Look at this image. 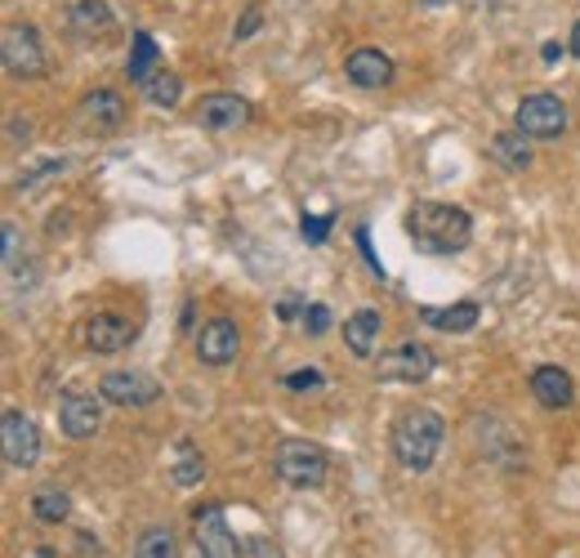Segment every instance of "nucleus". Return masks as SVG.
<instances>
[{"label":"nucleus","mask_w":580,"mask_h":558,"mask_svg":"<svg viewBox=\"0 0 580 558\" xmlns=\"http://www.w3.org/2000/svg\"><path fill=\"white\" fill-rule=\"evenodd\" d=\"M492 161L505 166L509 174H522L531 166V148H527V134L522 130H505L492 138Z\"/></svg>","instance_id":"obj_19"},{"label":"nucleus","mask_w":580,"mask_h":558,"mask_svg":"<svg viewBox=\"0 0 580 558\" xmlns=\"http://www.w3.org/2000/svg\"><path fill=\"white\" fill-rule=\"evenodd\" d=\"M59 425L76 442L81 438H94V434H99V425H104V393H85V389L68 393L59 402Z\"/></svg>","instance_id":"obj_7"},{"label":"nucleus","mask_w":580,"mask_h":558,"mask_svg":"<svg viewBox=\"0 0 580 558\" xmlns=\"http://www.w3.org/2000/svg\"><path fill=\"white\" fill-rule=\"evenodd\" d=\"M0 63H5V72L19 81H36L45 72V45H40L32 23L5 27V36H0Z\"/></svg>","instance_id":"obj_4"},{"label":"nucleus","mask_w":580,"mask_h":558,"mask_svg":"<svg viewBox=\"0 0 580 558\" xmlns=\"http://www.w3.org/2000/svg\"><path fill=\"white\" fill-rule=\"evenodd\" d=\"M259 23H264V14H259V10H246V14H241V23H237V32H232V36H237V40H251V36L259 32Z\"/></svg>","instance_id":"obj_28"},{"label":"nucleus","mask_w":580,"mask_h":558,"mask_svg":"<svg viewBox=\"0 0 580 558\" xmlns=\"http://www.w3.org/2000/svg\"><path fill=\"white\" fill-rule=\"evenodd\" d=\"M197 121L206 125V130H241L251 121V104L241 99V95H206L202 104H197Z\"/></svg>","instance_id":"obj_14"},{"label":"nucleus","mask_w":580,"mask_h":558,"mask_svg":"<svg viewBox=\"0 0 580 558\" xmlns=\"http://www.w3.org/2000/svg\"><path fill=\"white\" fill-rule=\"evenodd\" d=\"M134 558H179V536L174 527H148L138 541H134Z\"/></svg>","instance_id":"obj_23"},{"label":"nucleus","mask_w":580,"mask_h":558,"mask_svg":"<svg viewBox=\"0 0 580 558\" xmlns=\"http://www.w3.org/2000/svg\"><path fill=\"white\" fill-rule=\"evenodd\" d=\"M407 232L428 255H456L473 238V219H469V210L447 206V202H415L407 215Z\"/></svg>","instance_id":"obj_1"},{"label":"nucleus","mask_w":580,"mask_h":558,"mask_svg":"<svg viewBox=\"0 0 580 558\" xmlns=\"http://www.w3.org/2000/svg\"><path fill=\"white\" fill-rule=\"evenodd\" d=\"M0 447H5V464H14V470H32L36 456H40V429L32 425V415H23V411H5Z\"/></svg>","instance_id":"obj_9"},{"label":"nucleus","mask_w":580,"mask_h":558,"mask_svg":"<svg viewBox=\"0 0 580 558\" xmlns=\"http://www.w3.org/2000/svg\"><path fill=\"white\" fill-rule=\"evenodd\" d=\"M531 393H536L541 407L563 411V407L576 402V380L567 376L563 366H536V371H531Z\"/></svg>","instance_id":"obj_16"},{"label":"nucleus","mask_w":580,"mask_h":558,"mask_svg":"<svg viewBox=\"0 0 580 558\" xmlns=\"http://www.w3.org/2000/svg\"><path fill=\"white\" fill-rule=\"evenodd\" d=\"M379 376H384V380H402V385L428 380V376H433V349H428V344H415V340L398 344L389 357L379 362Z\"/></svg>","instance_id":"obj_12"},{"label":"nucleus","mask_w":580,"mask_h":558,"mask_svg":"<svg viewBox=\"0 0 580 558\" xmlns=\"http://www.w3.org/2000/svg\"><path fill=\"white\" fill-rule=\"evenodd\" d=\"M130 340H134V322L121 313H94L81 327V344L94 353H121L130 349Z\"/></svg>","instance_id":"obj_10"},{"label":"nucleus","mask_w":580,"mask_h":558,"mask_svg":"<svg viewBox=\"0 0 580 558\" xmlns=\"http://www.w3.org/2000/svg\"><path fill=\"white\" fill-rule=\"evenodd\" d=\"M295 308H300V295H286L281 300V317H295Z\"/></svg>","instance_id":"obj_33"},{"label":"nucleus","mask_w":580,"mask_h":558,"mask_svg":"<svg viewBox=\"0 0 580 558\" xmlns=\"http://www.w3.org/2000/svg\"><path fill=\"white\" fill-rule=\"evenodd\" d=\"M157 68H161V50H157V40H153L148 32H134V36H130V63H125V76L143 85V81H148Z\"/></svg>","instance_id":"obj_21"},{"label":"nucleus","mask_w":580,"mask_h":558,"mask_svg":"<svg viewBox=\"0 0 580 558\" xmlns=\"http://www.w3.org/2000/svg\"><path fill=\"white\" fill-rule=\"evenodd\" d=\"M32 514H36L40 523H63V519L72 514V500H68L59 487H40V492L32 496Z\"/></svg>","instance_id":"obj_25"},{"label":"nucleus","mask_w":580,"mask_h":558,"mask_svg":"<svg viewBox=\"0 0 580 558\" xmlns=\"http://www.w3.org/2000/svg\"><path fill=\"white\" fill-rule=\"evenodd\" d=\"M513 130H522L527 138H558L567 130V104L558 95H522L518 112H513Z\"/></svg>","instance_id":"obj_5"},{"label":"nucleus","mask_w":580,"mask_h":558,"mask_svg":"<svg viewBox=\"0 0 580 558\" xmlns=\"http://www.w3.org/2000/svg\"><path fill=\"white\" fill-rule=\"evenodd\" d=\"M379 336H384L379 308H358V313L345 322V344L353 349V357H371V353L379 349Z\"/></svg>","instance_id":"obj_17"},{"label":"nucleus","mask_w":580,"mask_h":558,"mask_svg":"<svg viewBox=\"0 0 580 558\" xmlns=\"http://www.w3.org/2000/svg\"><path fill=\"white\" fill-rule=\"evenodd\" d=\"M81 125L89 134H112L125 125V99L117 95V89H89V95L81 99Z\"/></svg>","instance_id":"obj_13"},{"label":"nucleus","mask_w":580,"mask_h":558,"mask_svg":"<svg viewBox=\"0 0 580 558\" xmlns=\"http://www.w3.org/2000/svg\"><path fill=\"white\" fill-rule=\"evenodd\" d=\"M541 59H545V63H558V59H563V45H554V40H549L545 50H541Z\"/></svg>","instance_id":"obj_32"},{"label":"nucleus","mask_w":580,"mask_h":558,"mask_svg":"<svg viewBox=\"0 0 580 558\" xmlns=\"http://www.w3.org/2000/svg\"><path fill=\"white\" fill-rule=\"evenodd\" d=\"M192 523H197V549H202V558H241V545L228 532V519H223V505L219 500L202 505Z\"/></svg>","instance_id":"obj_8"},{"label":"nucleus","mask_w":580,"mask_h":558,"mask_svg":"<svg viewBox=\"0 0 580 558\" xmlns=\"http://www.w3.org/2000/svg\"><path fill=\"white\" fill-rule=\"evenodd\" d=\"M72 27L81 36H108L117 27V14L108 10V0H76V5H72Z\"/></svg>","instance_id":"obj_20"},{"label":"nucleus","mask_w":580,"mask_h":558,"mask_svg":"<svg viewBox=\"0 0 580 558\" xmlns=\"http://www.w3.org/2000/svg\"><path fill=\"white\" fill-rule=\"evenodd\" d=\"M326 232H330V215H322V219H304V238H309V242H326Z\"/></svg>","instance_id":"obj_30"},{"label":"nucleus","mask_w":580,"mask_h":558,"mask_svg":"<svg viewBox=\"0 0 580 558\" xmlns=\"http://www.w3.org/2000/svg\"><path fill=\"white\" fill-rule=\"evenodd\" d=\"M424 5H451V0H424Z\"/></svg>","instance_id":"obj_35"},{"label":"nucleus","mask_w":580,"mask_h":558,"mask_svg":"<svg viewBox=\"0 0 580 558\" xmlns=\"http://www.w3.org/2000/svg\"><path fill=\"white\" fill-rule=\"evenodd\" d=\"M174 483L179 487H197L202 483V474H206V460H202V451L197 447H192V442H179L174 447Z\"/></svg>","instance_id":"obj_24"},{"label":"nucleus","mask_w":580,"mask_h":558,"mask_svg":"<svg viewBox=\"0 0 580 558\" xmlns=\"http://www.w3.org/2000/svg\"><path fill=\"white\" fill-rule=\"evenodd\" d=\"M237 353H241V331L232 317H210L197 331V357L206 366H228V362H237Z\"/></svg>","instance_id":"obj_11"},{"label":"nucleus","mask_w":580,"mask_h":558,"mask_svg":"<svg viewBox=\"0 0 580 558\" xmlns=\"http://www.w3.org/2000/svg\"><path fill=\"white\" fill-rule=\"evenodd\" d=\"M99 393L104 402L112 407H153L161 398V385L148 376V371H108V376L99 380Z\"/></svg>","instance_id":"obj_6"},{"label":"nucleus","mask_w":580,"mask_h":558,"mask_svg":"<svg viewBox=\"0 0 580 558\" xmlns=\"http://www.w3.org/2000/svg\"><path fill=\"white\" fill-rule=\"evenodd\" d=\"M304 327H309V336H322L330 327V308L326 304H309L304 308Z\"/></svg>","instance_id":"obj_27"},{"label":"nucleus","mask_w":580,"mask_h":558,"mask_svg":"<svg viewBox=\"0 0 580 558\" xmlns=\"http://www.w3.org/2000/svg\"><path fill=\"white\" fill-rule=\"evenodd\" d=\"M14 264H19V228L5 223V268L14 272Z\"/></svg>","instance_id":"obj_31"},{"label":"nucleus","mask_w":580,"mask_h":558,"mask_svg":"<svg viewBox=\"0 0 580 558\" xmlns=\"http://www.w3.org/2000/svg\"><path fill=\"white\" fill-rule=\"evenodd\" d=\"M443 438H447V421L433 407H407L394 421V456L411 474H424L438 460Z\"/></svg>","instance_id":"obj_2"},{"label":"nucleus","mask_w":580,"mask_h":558,"mask_svg":"<svg viewBox=\"0 0 580 558\" xmlns=\"http://www.w3.org/2000/svg\"><path fill=\"white\" fill-rule=\"evenodd\" d=\"M326 385V376L317 366H304V371H290L286 376V389H300V393H309V389H322Z\"/></svg>","instance_id":"obj_26"},{"label":"nucleus","mask_w":580,"mask_h":558,"mask_svg":"<svg viewBox=\"0 0 580 558\" xmlns=\"http://www.w3.org/2000/svg\"><path fill=\"white\" fill-rule=\"evenodd\" d=\"M241 558H277V549L264 536H251L246 545H241Z\"/></svg>","instance_id":"obj_29"},{"label":"nucleus","mask_w":580,"mask_h":558,"mask_svg":"<svg viewBox=\"0 0 580 558\" xmlns=\"http://www.w3.org/2000/svg\"><path fill=\"white\" fill-rule=\"evenodd\" d=\"M478 317H482V308L473 304V300H460V304H451V308H420V322H428L433 331H473L478 327Z\"/></svg>","instance_id":"obj_18"},{"label":"nucleus","mask_w":580,"mask_h":558,"mask_svg":"<svg viewBox=\"0 0 580 558\" xmlns=\"http://www.w3.org/2000/svg\"><path fill=\"white\" fill-rule=\"evenodd\" d=\"M345 76L353 81V85H362V89H379V85H389L394 81V59L384 54V50H353L349 59H345Z\"/></svg>","instance_id":"obj_15"},{"label":"nucleus","mask_w":580,"mask_h":558,"mask_svg":"<svg viewBox=\"0 0 580 558\" xmlns=\"http://www.w3.org/2000/svg\"><path fill=\"white\" fill-rule=\"evenodd\" d=\"M143 99H148L153 108H174L179 99H183V81H179V72H170V68H157L148 81H143Z\"/></svg>","instance_id":"obj_22"},{"label":"nucleus","mask_w":580,"mask_h":558,"mask_svg":"<svg viewBox=\"0 0 580 558\" xmlns=\"http://www.w3.org/2000/svg\"><path fill=\"white\" fill-rule=\"evenodd\" d=\"M273 470L286 487H322L326 483V470H330V456L309 442V438H281L277 451H273Z\"/></svg>","instance_id":"obj_3"},{"label":"nucleus","mask_w":580,"mask_h":558,"mask_svg":"<svg viewBox=\"0 0 580 558\" xmlns=\"http://www.w3.org/2000/svg\"><path fill=\"white\" fill-rule=\"evenodd\" d=\"M571 54L580 59V19H576V27H571Z\"/></svg>","instance_id":"obj_34"}]
</instances>
